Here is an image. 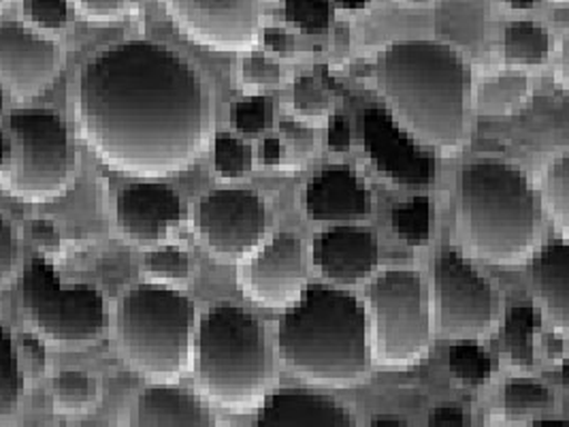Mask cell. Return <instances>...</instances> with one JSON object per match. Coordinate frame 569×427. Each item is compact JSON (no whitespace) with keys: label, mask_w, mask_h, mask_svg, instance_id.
Instances as JSON below:
<instances>
[{"label":"cell","mask_w":569,"mask_h":427,"mask_svg":"<svg viewBox=\"0 0 569 427\" xmlns=\"http://www.w3.org/2000/svg\"><path fill=\"white\" fill-rule=\"evenodd\" d=\"M306 214L313 222H359L371 214V192L361 187L357 173L343 165L322 169L303 197Z\"/></svg>","instance_id":"ac0fdd59"},{"label":"cell","mask_w":569,"mask_h":427,"mask_svg":"<svg viewBox=\"0 0 569 427\" xmlns=\"http://www.w3.org/2000/svg\"><path fill=\"white\" fill-rule=\"evenodd\" d=\"M327 141H329V150L336 155H343L350 150V141H352V131L350 125L343 116H333L329 122V133H327Z\"/></svg>","instance_id":"b9f144b4"},{"label":"cell","mask_w":569,"mask_h":427,"mask_svg":"<svg viewBox=\"0 0 569 427\" xmlns=\"http://www.w3.org/2000/svg\"><path fill=\"white\" fill-rule=\"evenodd\" d=\"M20 150L9 173L7 190L30 203H48L67 192L76 173V152L64 120L50 109H24L9 118Z\"/></svg>","instance_id":"ba28073f"},{"label":"cell","mask_w":569,"mask_h":427,"mask_svg":"<svg viewBox=\"0 0 569 427\" xmlns=\"http://www.w3.org/2000/svg\"><path fill=\"white\" fill-rule=\"evenodd\" d=\"M264 329L233 304L209 308L199 327V380L216 406L246 415L257 410L267 389Z\"/></svg>","instance_id":"5b68a950"},{"label":"cell","mask_w":569,"mask_h":427,"mask_svg":"<svg viewBox=\"0 0 569 427\" xmlns=\"http://www.w3.org/2000/svg\"><path fill=\"white\" fill-rule=\"evenodd\" d=\"M378 88L392 118L443 157L467 139L471 73L463 56L436 41H397L378 58Z\"/></svg>","instance_id":"7a4b0ae2"},{"label":"cell","mask_w":569,"mask_h":427,"mask_svg":"<svg viewBox=\"0 0 569 427\" xmlns=\"http://www.w3.org/2000/svg\"><path fill=\"white\" fill-rule=\"evenodd\" d=\"M241 291L262 308H290L306 289L303 246L292 234H278L239 269Z\"/></svg>","instance_id":"5bb4252c"},{"label":"cell","mask_w":569,"mask_h":427,"mask_svg":"<svg viewBox=\"0 0 569 427\" xmlns=\"http://www.w3.org/2000/svg\"><path fill=\"white\" fill-rule=\"evenodd\" d=\"M233 127L241 135H259L267 129L271 118V101L267 97H250L246 101L234 103Z\"/></svg>","instance_id":"e575fe53"},{"label":"cell","mask_w":569,"mask_h":427,"mask_svg":"<svg viewBox=\"0 0 569 427\" xmlns=\"http://www.w3.org/2000/svg\"><path fill=\"white\" fill-rule=\"evenodd\" d=\"M97 396H99V389L90 374L64 370L53 378V406L60 413H67V415L86 413L94 406Z\"/></svg>","instance_id":"484cf974"},{"label":"cell","mask_w":569,"mask_h":427,"mask_svg":"<svg viewBox=\"0 0 569 427\" xmlns=\"http://www.w3.org/2000/svg\"><path fill=\"white\" fill-rule=\"evenodd\" d=\"M22 350L27 357L28 368L34 378L43 376L46 368H48V350L43 347V342L39 338H24L22 340Z\"/></svg>","instance_id":"7bdbcfd3"},{"label":"cell","mask_w":569,"mask_h":427,"mask_svg":"<svg viewBox=\"0 0 569 427\" xmlns=\"http://www.w3.org/2000/svg\"><path fill=\"white\" fill-rule=\"evenodd\" d=\"M78 122L92 152L113 171L167 178L206 150L211 101L180 53L154 41H124L81 69Z\"/></svg>","instance_id":"6da1fadb"},{"label":"cell","mask_w":569,"mask_h":427,"mask_svg":"<svg viewBox=\"0 0 569 427\" xmlns=\"http://www.w3.org/2000/svg\"><path fill=\"white\" fill-rule=\"evenodd\" d=\"M60 69L58 46L34 30L18 24H0V80L20 101L39 97Z\"/></svg>","instance_id":"9a60e30c"},{"label":"cell","mask_w":569,"mask_h":427,"mask_svg":"<svg viewBox=\"0 0 569 427\" xmlns=\"http://www.w3.org/2000/svg\"><path fill=\"white\" fill-rule=\"evenodd\" d=\"M197 229L211 255L243 259L259 248L267 234L264 201L248 188L211 190L199 203Z\"/></svg>","instance_id":"8fae6325"},{"label":"cell","mask_w":569,"mask_h":427,"mask_svg":"<svg viewBox=\"0 0 569 427\" xmlns=\"http://www.w3.org/2000/svg\"><path fill=\"white\" fill-rule=\"evenodd\" d=\"M284 78V71L278 62L260 56V53H252L246 56L241 62V83L248 90H262V88H273L278 86Z\"/></svg>","instance_id":"d590c367"},{"label":"cell","mask_w":569,"mask_h":427,"mask_svg":"<svg viewBox=\"0 0 569 427\" xmlns=\"http://www.w3.org/2000/svg\"><path fill=\"white\" fill-rule=\"evenodd\" d=\"M552 400V391L540 380L527 376L510 378L503 387V415L518 421L536 410L548 408Z\"/></svg>","instance_id":"4316f807"},{"label":"cell","mask_w":569,"mask_h":427,"mask_svg":"<svg viewBox=\"0 0 569 427\" xmlns=\"http://www.w3.org/2000/svg\"><path fill=\"white\" fill-rule=\"evenodd\" d=\"M371 427H408V419L399 415H376L371 417Z\"/></svg>","instance_id":"681fc988"},{"label":"cell","mask_w":569,"mask_h":427,"mask_svg":"<svg viewBox=\"0 0 569 427\" xmlns=\"http://www.w3.org/2000/svg\"><path fill=\"white\" fill-rule=\"evenodd\" d=\"M313 261L327 280L357 285L371 278L378 269L380 246L369 229L341 225L316 238Z\"/></svg>","instance_id":"e0dca14e"},{"label":"cell","mask_w":569,"mask_h":427,"mask_svg":"<svg viewBox=\"0 0 569 427\" xmlns=\"http://www.w3.org/2000/svg\"><path fill=\"white\" fill-rule=\"evenodd\" d=\"M192 301L158 282L132 287L118 306V342L137 373L173 380L188 368Z\"/></svg>","instance_id":"8992f818"},{"label":"cell","mask_w":569,"mask_h":427,"mask_svg":"<svg viewBox=\"0 0 569 427\" xmlns=\"http://www.w3.org/2000/svg\"><path fill=\"white\" fill-rule=\"evenodd\" d=\"M143 274L148 276L150 282H158V285L183 282L190 276V259L181 248L176 246L156 248L146 252L143 257Z\"/></svg>","instance_id":"1f68e13d"},{"label":"cell","mask_w":569,"mask_h":427,"mask_svg":"<svg viewBox=\"0 0 569 427\" xmlns=\"http://www.w3.org/2000/svg\"><path fill=\"white\" fill-rule=\"evenodd\" d=\"M278 348L290 373L333 389L361 383L373 361L359 299L327 285H306L286 310Z\"/></svg>","instance_id":"3957f363"},{"label":"cell","mask_w":569,"mask_h":427,"mask_svg":"<svg viewBox=\"0 0 569 427\" xmlns=\"http://www.w3.org/2000/svg\"><path fill=\"white\" fill-rule=\"evenodd\" d=\"M2 4H4V0H0V9H2Z\"/></svg>","instance_id":"680465c9"},{"label":"cell","mask_w":569,"mask_h":427,"mask_svg":"<svg viewBox=\"0 0 569 427\" xmlns=\"http://www.w3.org/2000/svg\"><path fill=\"white\" fill-rule=\"evenodd\" d=\"M16 266V241L9 222L0 216V285L9 280Z\"/></svg>","instance_id":"f35d334b"},{"label":"cell","mask_w":569,"mask_h":427,"mask_svg":"<svg viewBox=\"0 0 569 427\" xmlns=\"http://www.w3.org/2000/svg\"><path fill=\"white\" fill-rule=\"evenodd\" d=\"M286 20L303 34H322L331 27V0H286Z\"/></svg>","instance_id":"d6a6232c"},{"label":"cell","mask_w":569,"mask_h":427,"mask_svg":"<svg viewBox=\"0 0 569 427\" xmlns=\"http://www.w3.org/2000/svg\"><path fill=\"white\" fill-rule=\"evenodd\" d=\"M555 2H568V0H555Z\"/></svg>","instance_id":"6f0895ef"},{"label":"cell","mask_w":569,"mask_h":427,"mask_svg":"<svg viewBox=\"0 0 569 427\" xmlns=\"http://www.w3.org/2000/svg\"><path fill=\"white\" fill-rule=\"evenodd\" d=\"M543 206L563 240L569 236V157L552 160L543 173Z\"/></svg>","instance_id":"d4e9b609"},{"label":"cell","mask_w":569,"mask_h":427,"mask_svg":"<svg viewBox=\"0 0 569 427\" xmlns=\"http://www.w3.org/2000/svg\"><path fill=\"white\" fill-rule=\"evenodd\" d=\"M536 427H568V421H561V419H540V421H533Z\"/></svg>","instance_id":"f5cc1de1"},{"label":"cell","mask_w":569,"mask_h":427,"mask_svg":"<svg viewBox=\"0 0 569 427\" xmlns=\"http://www.w3.org/2000/svg\"><path fill=\"white\" fill-rule=\"evenodd\" d=\"M373 320L371 357L389 370L415 368L431 348V320L425 306L420 274L389 269L369 287Z\"/></svg>","instance_id":"52a82bcc"},{"label":"cell","mask_w":569,"mask_h":427,"mask_svg":"<svg viewBox=\"0 0 569 427\" xmlns=\"http://www.w3.org/2000/svg\"><path fill=\"white\" fill-rule=\"evenodd\" d=\"M533 291L542 304L546 317L559 336L569 327V246L568 241L546 244L531 261Z\"/></svg>","instance_id":"ffe728a7"},{"label":"cell","mask_w":569,"mask_h":427,"mask_svg":"<svg viewBox=\"0 0 569 427\" xmlns=\"http://www.w3.org/2000/svg\"><path fill=\"white\" fill-rule=\"evenodd\" d=\"M264 48L280 58H288L295 53V39L284 28H264L262 30Z\"/></svg>","instance_id":"60d3db41"},{"label":"cell","mask_w":569,"mask_h":427,"mask_svg":"<svg viewBox=\"0 0 569 427\" xmlns=\"http://www.w3.org/2000/svg\"><path fill=\"white\" fill-rule=\"evenodd\" d=\"M118 227L127 240L150 246L180 225L178 192L162 182H132L118 195Z\"/></svg>","instance_id":"2e32d148"},{"label":"cell","mask_w":569,"mask_h":427,"mask_svg":"<svg viewBox=\"0 0 569 427\" xmlns=\"http://www.w3.org/2000/svg\"><path fill=\"white\" fill-rule=\"evenodd\" d=\"M429 426L431 427H466L469 426V417L461 408L455 406H441L431 410L429 415Z\"/></svg>","instance_id":"f6af8a7d"},{"label":"cell","mask_w":569,"mask_h":427,"mask_svg":"<svg viewBox=\"0 0 569 427\" xmlns=\"http://www.w3.org/2000/svg\"><path fill=\"white\" fill-rule=\"evenodd\" d=\"M448 368L457 380L467 385H480L491 378L492 361L473 340H461L459 345L450 348Z\"/></svg>","instance_id":"f546056e"},{"label":"cell","mask_w":569,"mask_h":427,"mask_svg":"<svg viewBox=\"0 0 569 427\" xmlns=\"http://www.w3.org/2000/svg\"><path fill=\"white\" fill-rule=\"evenodd\" d=\"M79 7L86 18L104 22V20H113L120 16L124 0H79Z\"/></svg>","instance_id":"ab89813d"},{"label":"cell","mask_w":569,"mask_h":427,"mask_svg":"<svg viewBox=\"0 0 569 427\" xmlns=\"http://www.w3.org/2000/svg\"><path fill=\"white\" fill-rule=\"evenodd\" d=\"M438 331L446 340H485L497 327V295L457 250H441L433 267Z\"/></svg>","instance_id":"30bf717a"},{"label":"cell","mask_w":569,"mask_h":427,"mask_svg":"<svg viewBox=\"0 0 569 427\" xmlns=\"http://www.w3.org/2000/svg\"><path fill=\"white\" fill-rule=\"evenodd\" d=\"M27 236L28 240L32 241L37 248H41L43 252H58L60 244H62L58 227L53 225L52 220H43V218L28 222Z\"/></svg>","instance_id":"74e56055"},{"label":"cell","mask_w":569,"mask_h":427,"mask_svg":"<svg viewBox=\"0 0 569 427\" xmlns=\"http://www.w3.org/2000/svg\"><path fill=\"white\" fill-rule=\"evenodd\" d=\"M529 88L531 83L522 71H501L491 80L480 83L476 92V107L491 116L512 113L527 99Z\"/></svg>","instance_id":"cb8c5ba5"},{"label":"cell","mask_w":569,"mask_h":427,"mask_svg":"<svg viewBox=\"0 0 569 427\" xmlns=\"http://www.w3.org/2000/svg\"><path fill=\"white\" fill-rule=\"evenodd\" d=\"M4 155H7V146H4V137H2V133H0V167H2Z\"/></svg>","instance_id":"db71d44e"},{"label":"cell","mask_w":569,"mask_h":427,"mask_svg":"<svg viewBox=\"0 0 569 427\" xmlns=\"http://www.w3.org/2000/svg\"><path fill=\"white\" fill-rule=\"evenodd\" d=\"M260 159L264 165H278L280 160L284 159V146L280 139H264L260 143Z\"/></svg>","instance_id":"bcb514c9"},{"label":"cell","mask_w":569,"mask_h":427,"mask_svg":"<svg viewBox=\"0 0 569 427\" xmlns=\"http://www.w3.org/2000/svg\"><path fill=\"white\" fill-rule=\"evenodd\" d=\"M459 220L471 252L499 266L525 264L540 238V212L527 176L515 165L469 162L459 182Z\"/></svg>","instance_id":"277c9868"},{"label":"cell","mask_w":569,"mask_h":427,"mask_svg":"<svg viewBox=\"0 0 569 427\" xmlns=\"http://www.w3.org/2000/svg\"><path fill=\"white\" fill-rule=\"evenodd\" d=\"M548 357L559 364L566 361V336H552L548 340Z\"/></svg>","instance_id":"c3c4849f"},{"label":"cell","mask_w":569,"mask_h":427,"mask_svg":"<svg viewBox=\"0 0 569 427\" xmlns=\"http://www.w3.org/2000/svg\"><path fill=\"white\" fill-rule=\"evenodd\" d=\"M0 109H2V90H0Z\"/></svg>","instance_id":"9f6ffc18"},{"label":"cell","mask_w":569,"mask_h":427,"mask_svg":"<svg viewBox=\"0 0 569 427\" xmlns=\"http://www.w3.org/2000/svg\"><path fill=\"white\" fill-rule=\"evenodd\" d=\"M259 427H352V415L331 396L310 389H282L259 408Z\"/></svg>","instance_id":"d6986e66"},{"label":"cell","mask_w":569,"mask_h":427,"mask_svg":"<svg viewBox=\"0 0 569 427\" xmlns=\"http://www.w3.org/2000/svg\"><path fill=\"white\" fill-rule=\"evenodd\" d=\"M24 374L13 355V342L4 325H0V417L11 415L24 396Z\"/></svg>","instance_id":"f1b7e54d"},{"label":"cell","mask_w":569,"mask_h":427,"mask_svg":"<svg viewBox=\"0 0 569 427\" xmlns=\"http://www.w3.org/2000/svg\"><path fill=\"white\" fill-rule=\"evenodd\" d=\"M280 131L292 141V146H295V150L299 155H308L310 152L311 146H313V133H311L306 125L295 122V120H282L280 122Z\"/></svg>","instance_id":"ee69618b"},{"label":"cell","mask_w":569,"mask_h":427,"mask_svg":"<svg viewBox=\"0 0 569 427\" xmlns=\"http://www.w3.org/2000/svg\"><path fill=\"white\" fill-rule=\"evenodd\" d=\"M181 32L213 52H248L257 46L264 0H164Z\"/></svg>","instance_id":"7c38bea8"},{"label":"cell","mask_w":569,"mask_h":427,"mask_svg":"<svg viewBox=\"0 0 569 427\" xmlns=\"http://www.w3.org/2000/svg\"><path fill=\"white\" fill-rule=\"evenodd\" d=\"M141 427H209L213 419L206 404L178 387H148L137 401Z\"/></svg>","instance_id":"44dd1931"},{"label":"cell","mask_w":569,"mask_h":427,"mask_svg":"<svg viewBox=\"0 0 569 427\" xmlns=\"http://www.w3.org/2000/svg\"><path fill=\"white\" fill-rule=\"evenodd\" d=\"M433 206L427 197H416L412 201L399 203L390 212L392 231L410 246H425L431 238Z\"/></svg>","instance_id":"83f0119b"},{"label":"cell","mask_w":569,"mask_h":427,"mask_svg":"<svg viewBox=\"0 0 569 427\" xmlns=\"http://www.w3.org/2000/svg\"><path fill=\"white\" fill-rule=\"evenodd\" d=\"M406 2H412V4H422V2H429V0H406Z\"/></svg>","instance_id":"11a10c76"},{"label":"cell","mask_w":569,"mask_h":427,"mask_svg":"<svg viewBox=\"0 0 569 427\" xmlns=\"http://www.w3.org/2000/svg\"><path fill=\"white\" fill-rule=\"evenodd\" d=\"M552 50V37L540 22L520 20L512 22L503 32V56L510 64L533 67L548 60Z\"/></svg>","instance_id":"603a6c76"},{"label":"cell","mask_w":569,"mask_h":427,"mask_svg":"<svg viewBox=\"0 0 569 427\" xmlns=\"http://www.w3.org/2000/svg\"><path fill=\"white\" fill-rule=\"evenodd\" d=\"M22 299L30 325L56 345L92 342L107 325L103 295L88 285L64 287L43 257L24 269Z\"/></svg>","instance_id":"9c48e42d"},{"label":"cell","mask_w":569,"mask_h":427,"mask_svg":"<svg viewBox=\"0 0 569 427\" xmlns=\"http://www.w3.org/2000/svg\"><path fill=\"white\" fill-rule=\"evenodd\" d=\"M28 22L41 30H60L69 22V0H24Z\"/></svg>","instance_id":"8d00e7d4"},{"label":"cell","mask_w":569,"mask_h":427,"mask_svg":"<svg viewBox=\"0 0 569 427\" xmlns=\"http://www.w3.org/2000/svg\"><path fill=\"white\" fill-rule=\"evenodd\" d=\"M213 169L222 180H241L252 169V150L231 135H216L213 141Z\"/></svg>","instance_id":"4dcf8cb0"},{"label":"cell","mask_w":569,"mask_h":427,"mask_svg":"<svg viewBox=\"0 0 569 427\" xmlns=\"http://www.w3.org/2000/svg\"><path fill=\"white\" fill-rule=\"evenodd\" d=\"M350 52V28L346 24H339L333 32V46H331V53L336 60H343Z\"/></svg>","instance_id":"7dc6e473"},{"label":"cell","mask_w":569,"mask_h":427,"mask_svg":"<svg viewBox=\"0 0 569 427\" xmlns=\"http://www.w3.org/2000/svg\"><path fill=\"white\" fill-rule=\"evenodd\" d=\"M540 325V312L533 306H515L508 310L503 325V345L515 368L531 370L536 366L533 336Z\"/></svg>","instance_id":"7402d4cb"},{"label":"cell","mask_w":569,"mask_h":427,"mask_svg":"<svg viewBox=\"0 0 569 427\" xmlns=\"http://www.w3.org/2000/svg\"><path fill=\"white\" fill-rule=\"evenodd\" d=\"M367 2H369V0H337V4H339L341 9H350V11L361 9Z\"/></svg>","instance_id":"816d5d0a"},{"label":"cell","mask_w":569,"mask_h":427,"mask_svg":"<svg viewBox=\"0 0 569 427\" xmlns=\"http://www.w3.org/2000/svg\"><path fill=\"white\" fill-rule=\"evenodd\" d=\"M536 2H540V0H506V4H508V7H512V9H520V11L531 9Z\"/></svg>","instance_id":"f907efd6"},{"label":"cell","mask_w":569,"mask_h":427,"mask_svg":"<svg viewBox=\"0 0 569 427\" xmlns=\"http://www.w3.org/2000/svg\"><path fill=\"white\" fill-rule=\"evenodd\" d=\"M357 125L369 159L387 180L401 187H429L433 182L436 159L420 148L387 107L362 109Z\"/></svg>","instance_id":"4fadbf2b"},{"label":"cell","mask_w":569,"mask_h":427,"mask_svg":"<svg viewBox=\"0 0 569 427\" xmlns=\"http://www.w3.org/2000/svg\"><path fill=\"white\" fill-rule=\"evenodd\" d=\"M292 106L295 111L303 118H322L331 107V97L320 81L313 80L306 73L295 81Z\"/></svg>","instance_id":"836d02e7"}]
</instances>
